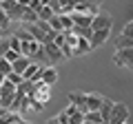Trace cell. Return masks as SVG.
<instances>
[{
	"instance_id": "20",
	"label": "cell",
	"mask_w": 133,
	"mask_h": 124,
	"mask_svg": "<svg viewBox=\"0 0 133 124\" xmlns=\"http://www.w3.org/2000/svg\"><path fill=\"white\" fill-rule=\"evenodd\" d=\"M95 122H102L98 111H87L84 113V124H95Z\"/></svg>"
},
{
	"instance_id": "19",
	"label": "cell",
	"mask_w": 133,
	"mask_h": 124,
	"mask_svg": "<svg viewBox=\"0 0 133 124\" xmlns=\"http://www.w3.org/2000/svg\"><path fill=\"white\" fill-rule=\"evenodd\" d=\"M5 80L7 82H9V84H14V86H20V84H22V75H20V73H14V71H11V73H7V75H5Z\"/></svg>"
},
{
	"instance_id": "3",
	"label": "cell",
	"mask_w": 133,
	"mask_h": 124,
	"mask_svg": "<svg viewBox=\"0 0 133 124\" xmlns=\"http://www.w3.org/2000/svg\"><path fill=\"white\" fill-rule=\"evenodd\" d=\"M14 95H16V86L9 84V82H2L0 86V106H5V109H11V102H14Z\"/></svg>"
},
{
	"instance_id": "7",
	"label": "cell",
	"mask_w": 133,
	"mask_h": 124,
	"mask_svg": "<svg viewBox=\"0 0 133 124\" xmlns=\"http://www.w3.org/2000/svg\"><path fill=\"white\" fill-rule=\"evenodd\" d=\"M109 36H111V29H102V31H93L91 33V38H89V44H91V51L93 49H98V47H102V44L109 40Z\"/></svg>"
},
{
	"instance_id": "22",
	"label": "cell",
	"mask_w": 133,
	"mask_h": 124,
	"mask_svg": "<svg viewBox=\"0 0 133 124\" xmlns=\"http://www.w3.org/2000/svg\"><path fill=\"white\" fill-rule=\"evenodd\" d=\"M20 47H22V42H20V38L14 33V36L9 38V49H11V51H18V53H20Z\"/></svg>"
},
{
	"instance_id": "15",
	"label": "cell",
	"mask_w": 133,
	"mask_h": 124,
	"mask_svg": "<svg viewBox=\"0 0 133 124\" xmlns=\"http://www.w3.org/2000/svg\"><path fill=\"white\" fill-rule=\"evenodd\" d=\"M20 22H27V24L38 22V13H36L33 9H29V7H24V9H22V18H20Z\"/></svg>"
},
{
	"instance_id": "4",
	"label": "cell",
	"mask_w": 133,
	"mask_h": 124,
	"mask_svg": "<svg viewBox=\"0 0 133 124\" xmlns=\"http://www.w3.org/2000/svg\"><path fill=\"white\" fill-rule=\"evenodd\" d=\"M113 27V18L109 13H98L91 22V31H102V29H111Z\"/></svg>"
},
{
	"instance_id": "2",
	"label": "cell",
	"mask_w": 133,
	"mask_h": 124,
	"mask_svg": "<svg viewBox=\"0 0 133 124\" xmlns=\"http://www.w3.org/2000/svg\"><path fill=\"white\" fill-rule=\"evenodd\" d=\"M113 62L122 69H133V49H115Z\"/></svg>"
},
{
	"instance_id": "27",
	"label": "cell",
	"mask_w": 133,
	"mask_h": 124,
	"mask_svg": "<svg viewBox=\"0 0 133 124\" xmlns=\"http://www.w3.org/2000/svg\"><path fill=\"white\" fill-rule=\"evenodd\" d=\"M16 36H18V38H20V42H31V33H29V31H18V33H16Z\"/></svg>"
},
{
	"instance_id": "8",
	"label": "cell",
	"mask_w": 133,
	"mask_h": 124,
	"mask_svg": "<svg viewBox=\"0 0 133 124\" xmlns=\"http://www.w3.org/2000/svg\"><path fill=\"white\" fill-rule=\"evenodd\" d=\"M71 20H73V27H84V29H91V22H93V16L89 13H78V11H71Z\"/></svg>"
},
{
	"instance_id": "25",
	"label": "cell",
	"mask_w": 133,
	"mask_h": 124,
	"mask_svg": "<svg viewBox=\"0 0 133 124\" xmlns=\"http://www.w3.org/2000/svg\"><path fill=\"white\" fill-rule=\"evenodd\" d=\"M69 124H84V115L82 113H73L69 118Z\"/></svg>"
},
{
	"instance_id": "32",
	"label": "cell",
	"mask_w": 133,
	"mask_h": 124,
	"mask_svg": "<svg viewBox=\"0 0 133 124\" xmlns=\"http://www.w3.org/2000/svg\"><path fill=\"white\" fill-rule=\"evenodd\" d=\"M95 124H104V122H95Z\"/></svg>"
},
{
	"instance_id": "13",
	"label": "cell",
	"mask_w": 133,
	"mask_h": 124,
	"mask_svg": "<svg viewBox=\"0 0 133 124\" xmlns=\"http://www.w3.org/2000/svg\"><path fill=\"white\" fill-rule=\"evenodd\" d=\"M102 98H104V95H98V93H87V111H98L100 104H102Z\"/></svg>"
},
{
	"instance_id": "17",
	"label": "cell",
	"mask_w": 133,
	"mask_h": 124,
	"mask_svg": "<svg viewBox=\"0 0 133 124\" xmlns=\"http://www.w3.org/2000/svg\"><path fill=\"white\" fill-rule=\"evenodd\" d=\"M115 49H133V38L120 36V38L115 40Z\"/></svg>"
},
{
	"instance_id": "26",
	"label": "cell",
	"mask_w": 133,
	"mask_h": 124,
	"mask_svg": "<svg viewBox=\"0 0 133 124\" xmlns=\"http://www.w3.org/2000/svg\"><path fill=\"white\" fill-rule=\"evenodd\" d=\"M2 58H5L7 62H16V60L20 58V53H18V51H11V49H9V51H7V53H5Z\"/></svg>"
},
{
	"instance_id": "34",
	"label": "cell",
	"mask_w": 133,
	"mask_h": 124,
	"mask_svg": "<svg viewBox=\"0 0 133 124\" xmlns=\"http://www.w3.org/2000/svg\"><path fill=\"white\" fill-rule=\"evenodd\" d=\"M124 124H129V122H124Z\"/></svg>"
},
{
	"instance_id": "16",
	"label": "cell",
	"mask_w": 133,
	"mask_h": 124,
	"mask_svg": "<svg viewBox=\"0 0 133 124\" xmlns=\"http://www.w3.org/2000/svg\"><path fill=\"white\" fill-rule=\"evenodd\" d=\"M47 22H49V27H51L56 33H64V27H62V20H60V16H58V13L53 16L51 20H47Z\"/></svg>"
},
{
	"instance_id": "21",
	"label": "cell",
	"mask_w": 133,
	"mask_h": 124,
	"mask_svg": "<svg viewBox=\"0 0 133 124\" xmlns=\"http://www.w3.org/2000/svg\"><path fill=\"white\" fill-rule=\"evenodd\" d=\"M9 24H11V20L7 18V13L2 9H0V36L2 33H7V29H9Z\"/></svg>"
},
{
	"instance_id": "10",
	"label": "cell",
	"mask_w": 133,
	"mask_h": 124,
	"mask_svg": "<svg viewBox=\"0 0 133 124\" xmlns=\"http://www.w3.org/2000/svg\"><path fill=\"white\" fill-rule=\"evenodd\" d=\"M31 62H33L31 58H27V56H20L16 62H11V71H14V73H20V75H22V73H24V69H27L29 64H31Z\"/></svg>"
},
{
	"instance_id": "14",
	"label": "cell",
	"mask_w": 133,
	"mask_h": 124,
	"mask_svg": "<svg viewBox=\"0 0 133 124\" xmlns=\"http://www.w3.org/2000/svg\"><path fill=\"white\" fill-rule=\"evenodd\" d=\"M89 51H91L89 40H87V38H78L76 47H73V56H84V53H89Z\"/></svg>"
},
{
	"instance_id": "31",
	"label": "cell",
	"mask_w": 133,
	"mask_h": 124,
	"mask_svg": "<svg viewBox=\"0 0 133 124\" xmlns=\"http://www.w3.org/2000/svg\"><path fill=\"white\" fill-rule=\"evenodd\" d=\"M44 124H60V122H58L56 118H51V120H47V122H44Z\"/></svg>"
},
{
	"instance_id": "9",
	"label": "cell",
	"mask_w": 133,
	"mask_h": 124,
	"mask_svg": "<svg viewBox=\"0 0 133 124\" xmlns=\"http://www.w3.org/2000/svg\"><path fill=\"white\" fill-rule=\"evenodd\" d=\"M113 104L115 102L111 100V98H102V104H100V109H98V113H100V118H102V122H109V118H111V113H113Z\"/></svg>"
},
{
	"instance_id": "30",
	"label": "cell",
	"mask_w": 133,
	"mask_h": 124,
	"mask_svg": "<svg viewBox=\"0 0 133 124\" xmlns=\"http://www.w3.org/2000/svg\"><path fill=\"white\" fill-rule=\"evenodd\" d=\"M64 113L69 115V118H71L73 113H80V111H78V109H76V106H73V104H69V106H66V109H64Z\"/></svg>"
},
{
	"instance_id": "24",
	"label": "cell",
	"mask_w": 133,
	"mask_h": 124,
	"mask_svg": "<svg viewBox=\"0 0 133 124\" xmlns=\"http://www.w3.org/2000/svg\"><path fill=\"white\" fill-rule=\"evenodd\" d=\"M0 73H11V62H7L5 58H0Z\"/></svg>"
},
{
	"instance_id": "33",
	"label": "cell",
	"mask_w": 133,
	"mask_h": 124,
	"mask_svg": "<svg viewBox=\"0 0 133 124\" xmlns=\"http://www.w3.org/2000/svg\"><path fill=\"white\" fill-rule=\"evenodd\" d=\"M0 42H2V36H0Z\"/></svg>"
},
{
	"instance_id": "29",
	"label": "cell",
	"mask_w": 133,
	"mask_h": 124,
	"mask_svg": "<svg viewBox=\"0 0 133 124\" xmlns=\"http://www.w3.org/2000/svg\"><path fill=\"white\" fill-rule=\"evenodd\" d=\"M56 120H58L60 124H69V115H66L64 111H62V113H58V115H56Z\"/></svg>"
},
{
	"instance_id": "5",
	"label": "cell",
	"mask_w": 133,
	"mask_h": 124,
	"mask_svg": "<svg viewBox=\"0 0 133 124\" xmlns=\"http://www.w3.org/2000/svg\"><path fill=\"white\" fill-rule=\"evenodd\" d=\"M69 102H71L82 115L87 113V93L84 91H71V93H69Z\"/></svg>"
},
{
	"instance_id": "6",
	"label": "cell",
	"mask_w": 133,
	"mask_h": 124,
	"mask_svg": "<svg viewBox=\"0 0 133 124\" xmlns=\"http://www.w3.org/2000/svg\"><path fill=\"white\" fill-rule=\"evenodd\" d=\"M42 47H44V53H47L49 67H51L53 62H60V60H64V56H62V49H60V47H56L53 42H47V44H42Z\"/></svg>"
},
{
	"instance_id": "12",
	"label": "cell",
	"mask_w": 133,
	"mask_h": 124,
	"mask_svg": "<svg viewBox=\"0 0 133 124\" xmlns=\"http://www.w3.org/2000/svg\"><path fill=\"white\" fill-rule=\"evenodd\" d=\"M42 47L40 42H36V40H31V42H22V47H20V56H27V58H33L36 56V51Z\"/></svg>"
},
{
	"instance_id": "1",
	"label": "cell",
	"mask_w": 133,
	"mask_h": 124,
	"mask_svg": "<svg viewBox=\"0 0 133 124\" xmlns=\"http://www.w3.org/2000/svg\"><path fill=\"white\" fill-rule=\"evenodd\" d=\"M27 98H31V100L40 102L42 106H47L49 100H51V86H47L44 82H33V91L29 93Z\"/></svg>"
},
{
	"instance_id": "23",
	"label": "cell",
	"mask_w": 133,
	"mask_h": 124,
	"mask_svg": "<svg viewBox=\"0 0 133 124\" xmlns=\"http://www.w3.org/2000/svg\"><path fill=\"white\" fill-rule=\"evenodd\" d=\"M120 36H127V38H133V20H131V22H127V24L122 27V33H120Z\"/></svg>"
},
{
	"instance_id": "18",
	"label": "cell",
	"mask_w": 133,
	"mask_h": 124,
	"mask_svg": "<svg viewBox=\"0 0 133 124\" xmlns=\"http://www.w3.org/2000/svg\"><path fill=\"white\" fill-rule=\"evenodd\" d=\"M53 16H56V13L51 11V7H49V5H44V7H40V9H38V20H51Z\"/></svg>"
},
{
	"instance_id": "28",
	"label": "cell",
	"mask_w": 133,
	"mask_h": 124,
	"mask_svg": "<svg viewBox=\"0 0 133 124\" xmlns=\"http://www.w3.org/2000/svg\"><path fill=\"white\" fill-rule=\"evenodd\" d=\"M7 51H9V38H2V42H0V58L5 56Z\"/></svg>"
},
{
	"instance_id": "11",
	"label": "cell",
	"mask_w": 133,
	"mask_h": 124,
	"mask_svg": "<svg viewBox=\"0 0 133 124\" xmlns=\"http://www.w3.org/2000/svg\"><path fill=\"white\" fill-rule=\"evenodd\" d=\"M42 82L47 86H53L58 82V69H53V67H44L42 69Z\"/></svg>"
}]
</instances>
